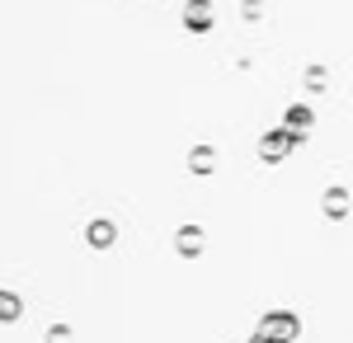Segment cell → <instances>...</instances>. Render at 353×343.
Here are the masks:
<instances>
[{
	"instance_id": "1",
	"label": "cell",
	"mask_w": 353,
	"mask_h": 343,
	"mask_svg": "<svg viewBox=\"0 0 353 343\" xmlns=\"http://www.w3.org/2000/svg\"><path fill=\"white\" fill-rule=\"evenodd\" d=\"M297 334H301V320L292 311H273V315L259 320V329H254L250 343H292Z\"/></svg>"
},
{
	"instance_id": "2",
	"label": "cell",
	"mask_w": 353,
	"mask_h": 343,
	"mask_svg": "<svg viewBox=\"0 0 353 343\" xmlns=\"http://www.w3.org/2000/svg\"><path fill=\"white\" fill-rule=\"evenodd\" d=\"M19 311H24V306H19V296H14V291H0V320L10 324V320H19Z\"/></svg>"
}]
</instances>
